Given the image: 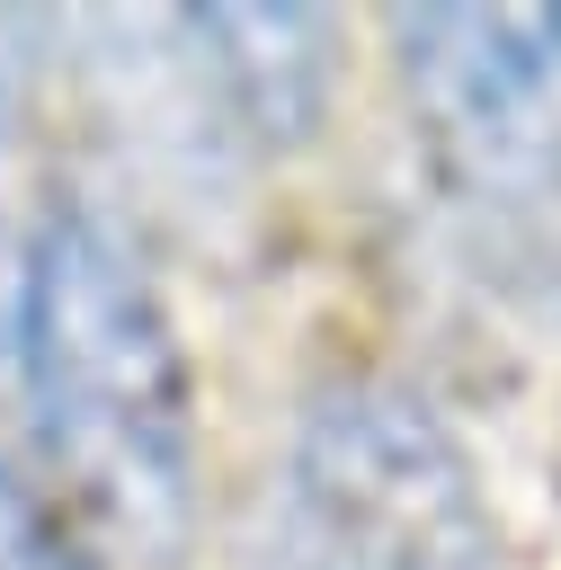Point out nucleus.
I'll list each match as a JSON object with an SVG mask.
<instances>
[{
	"mask_svg": "<svg viewBox=\"0 0 561 570\" xmlns=\"http://www.w3.org/2000/svg\"><path fill=\"white\" fill-rule=\"evenodd\" d=\"M0 570H71L62 552H53V534H45V517L27 508V490L0 472Z\"/></svg>",
	"mask_w": 561,
	"mask_h": 570,
	"instance_id": "obj_4",
	"label": "nucleus"
},
{
	"mask_svg": "<svg viewBox=\"0 0 561 570\" xmlns=\"http://www.w3.org/2000/svg\"><path fill=\"white\" fill-rule=\"evenodd\" d=\"M410 134L499 285H561V9H401Z\"/></svg>",
	"mask_w": 561,
	"mask_h": 570,
	"instance_id": "obj_2",
	"label": "nucleus"
},
{
	"mask_svg": "<svg viewBox=\"0 0 561 570\" xmlns=\"http://www.w3.org/2000/svg\"><path fill=\"white\" fill-rule=\"evenodd\" d=\"M258 570H490L472 463L392 383H338L303 410Z\"/></svg>",
	"mask_w": 561,
	"mask_h": 570,
	"instance_id": "obj_3",
	"label": "nucleus"
},
{
	"mask_svg": "<svg viewBox=\"0 0 561 570\" xmlns=\"http://www.w3.org/2000/svg\"><path fill=\"white\" fill-rule=\"evenodd\" d=\"M9 347L53 472L116 543L169 561L187 525L196 401H187L178 321L142 276L134 240L98 205H53L27 232Z\"/></svg>",
	"mask_w": 561,
	"mask_h": 570,
	"instance_id": "obj_1",
	"label": "nucleus"
},
{
	"mask_svg": "<svg viewBox=\"0 0 561 570\" xmlns=\"http://www.w3.org/2000/svg\"><path fill=\"white\" fill-rule=\"evenodd\" d=\"M0 142H9V71H0Z\"/></svg>",
	"mask_w": 561,
	"mask_h": 570,
	"instance_id": "obj_5",
	"label": "nucleus"
}]
</instances>
